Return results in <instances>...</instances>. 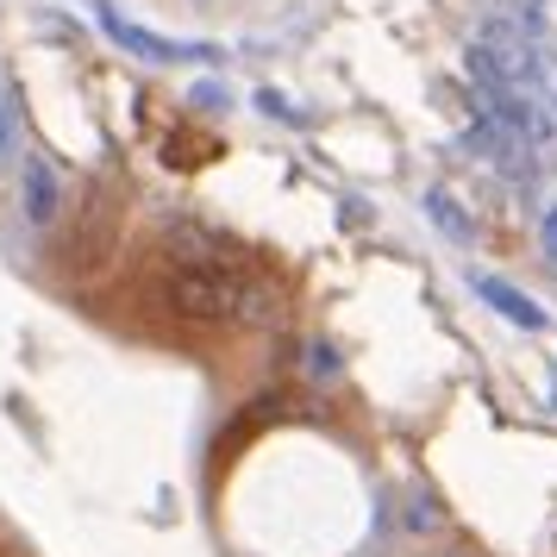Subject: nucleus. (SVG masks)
I'll return each mask as SVG.
<instances>
[{
	"instance_id": "0eeeda50",
	"label": "nucleus",
	"mask_w": 557,
	"mask_h": 557,
	"mask_svg": "<svg viewBox=\"0 0 557 557\" xmlns=\"http://www.w3.org/2000/svg\"><path fill=\"white\" fill-rule=\"evenodd\" d=\"M13 157H26L20 151V107L0 95V163H13Z\"/></svg>"
},
{
	"instance_id": "f03ea898",
	"label": "nucleus",
	"mask_w": 557,
	"mask_h": 557,
	"mask_svg": "<svg viewBox=\"0 0 557 557\" xmlns=\"http://www.w3.org/2000/svg\"><path fill=\"white\" fill-rule=\"evenodd\" d=\"M20 213H26L32 232L57 226V213H63V182H57V170L45 163V157H20Z\"/></svg>"
},
{
	"instance_id": "7ed1b4c3",
	"label": "nucleus",
	"mask_w": 557,
	"mask_h": 557,
	"mask_svg": "<svg viewBox=\"0 0 557 557\" xmlns=\"http://www.w3.org/2000/svg\"><path fill=\"white\" fill-rule=\"evenodd\" d=\"M470 295H476L482 307H495L507 326L520 332H545V307L532 301L527 288H513L507 276H488V270H470Z\"/></svg>"
},
{
	"instance_id": "20e7f679",
	"label": "nucleus",
	"mask_w": 557,
	"mask_h": 557,
	"mask_svg": "<svg viewBox=\"0 0 557 557\" xmlns=\"http://www.w3.org/2000/svg\"><path fill=\"white\" fill-rule=\"evenodd\" d=\"M170 301H176V313H188V320H226L232 313V282L220 276H176L170 282Z\"/></svg>"
},
{
	"instance_id": "1a4fd4ad",
	"label": "nucleus",
	"mask_w": 557,
	"mask_h": 557,
	"mask_svg": "<svg viewBox=\"0 0 557 557\" xmlns=\"http://www.w3.org/2000/svg\"><path fill=\"white\" fill-rule=\"evenodd\" d=\"M195 107H207V113H226L232 95H226V82H195V95H188Z\"/></svg>"
},
{
	"instance_id": "9b49d317",
	"label": "nucleus",
	"mask_w": 557,
	"mask_h": 557,
	"mask_svg": "<svg viewBox=\"0 0 557 557\" xmlns=\"http://www.w3.org/2000/svg\"><path fill=\"white\" fill-rule=\"evenodd\" d=\"M407 527H413V532H432V527H438V507H432L426 495H413V507H407Z\"/></svg>"
},
{
	"instance_id": "39448f33",
	"label": "nucleus",
	"mask_w": 557,
	"mask_h": 557,
	"mask_svg": "<svg viewBox=\"0 0 557 557\" xmlns=\"http://www.w3.org/2000/svg\"><path fill=\"white\" fill-rule=\"evenodd\" d=\"M426 220L445 232L451 245H470V220H463V207H457L445 188H426Z\"/></svg>"
},
{
	"instance_id": "f257e3e1",
	"label": "nucleus",
	"mask_w": 557,
	"mask_h": 557,
	"mask_svg": "<svg viewBox=\"0 0 557 557\" xmlns=\"http://www.w3.org/2000/svg\"><path fill=\"white\" fill-rule=\"evenodd\" d=\"M88 13H95V26H101L107 45H120L126 57H138V63H213V45H182V38H163V32L138 26V20H120L107 0H88Z\"/></svg>"
},
{
	"instance_id": "423d86ee",
	"label": "nucleus",
	"mask_w": 557,
	"mask_h": 557,
	"mask_svg": "<svg viewBox=\"0 0 557 557\" xmlns=\"http://www.w3.org/2000/svg\"><path fill=\"white\" fill-rule=\"evenodd\" d=\"M257 113H263V120H282L288 132H307V113L288 101V95H276V88H257Z\"/></svg>"
},
{
	"instance_id": "6e6552de",
	"label": "nucleus",
	"mask_w": 557,
	"mask_h": 557,
	"mask_svg": "<svg viewBox=\"0 0 557 557\" xmlns=\"http://www.w3.org/2000/svg\"><path fill=\"white\" fill-rule=\"evenodd\" d=\"M307 376H313V382H332V376H338V351H332L326 338H320V345H307Z\"/></svg>"
},
{
	"instance_id": "9d476101",
	"label": "nucleus",
	"mask_w": 557,
	"mask_h": 557,
	"mask_svg": "<svg viewBox=\"0 0 557 557\" xmlns=\"http://www.w3.org/2000/svg\"><path fill=\"white\" fill-rule=\"evenodd\" d=\"M539 245H545V263L557 270V201L539 213Z\"/></svg>"
}]
</instances>
